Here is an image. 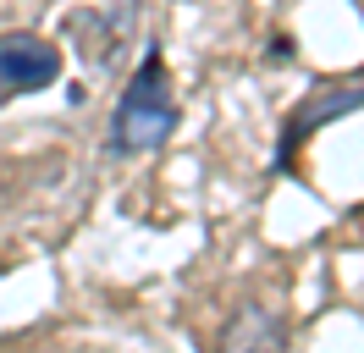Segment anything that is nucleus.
<instances>
[{
	"label": "nucleus",
	"instance_id": "1",
	"mask_svg": "<svg viewBox=\"0 0 364 353\" xmlns=\"http://www.w3.org/2000/svg\"><path fill=\"white\" fill-rule=\"evenodd\" d=\"M171 132H177V94H171V78H166L160 50H149L144 66H138V78L127 83V94H122L116 116H111V149L116 154H149V149H160Z\"/></svg>",
	"mask_w": 364,
	"mask_h": 353
},
{
	"label": "nucleus",
	"instance_id": "2",
	"mask_svg": "<svg viewBox=\"0 0 364 353\" xmlns=\"http://www.w3.org/2000/svg\"><path fill=\"white\" fill-rule=\"evenodd\" d=\"M61 78V50L39 33H0V100L39 94Z\"/></svg>",
	"mask_w": 364,
	"mask_h": 353
},
{
	"label": "nucleus",
	"instance_id": "3",
	"mask_svg": "<svg viewBox=\"0 0 364 353\" xmlns=\"http://www.w3.org/2000/svg\"><path fill=\"white\" fill-rule=\"evenodd\" d=\"M221 353H287V326L265 304H237L221 331Z\"/></svg>",
	"mask_w": 364,
	"mask_h": 353
},
{
	"label": "nucleus",
	"instance_id": "4",
	"mask_svg": "<svg viewBox=\"0 0 364 353\" xmlns=\"http://www.w3.org/2000/svg\"><path fill=\"white\" fill-rule=\"evenodd\" d=\"M364 105V88H320L315 100H304V105L287 116V132H282V166L293 160V149H298V138H309L315 127H326L331 116H342V110H359Z\"/></svg>",
	"mask_w": 364,
	"mask_h": 353
},
{
	"label": "nucleus",
	"instance_id": "5",
	"mask_svg": "<svg viewBox=\"0 0 364 353\" xmlns=\"http://www.w3.org/2000/svg\"><path fill=\"white\" fill-rule=\"evenodd\" d=\"M67 33H89L83 56H89L94 66H116L122 44H127V22H111L100 6H94V11H72V17H67Z\"/></svg>",
	"mask_w": 364,
	"mask_h": 353
}]
</instances>
